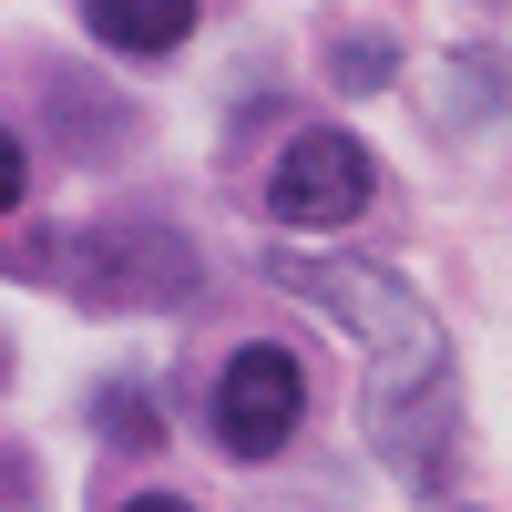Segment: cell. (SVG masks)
Segmentation results:
<instances>
[{"instance_id":"6da1fadb","label":"cell","mask_w":512,"mask_h":512,"mask_svg":"<svg viewBox=\"0 0 512 512\" xmlns=\"http://www.w3.org/2000/svg\"><path fill=\"white\" fill-rule=\"evenodd\" d=\"M267 277H277L287 297H308V308H328L338 328H359L369 349L390 359V390H379V400H400V369L420 379V390H441V328H431V308H420L410 287H390L379 267H359V256H308V246H277ZM379 400H369V410H379Z\"/></svg>"},{"instance_id":"7a4b0ae2","label":"cell","mask_w":512,"mask_h":512,"mask_svg":"<svg viewBox=\"0 0 512 512\" xmlns=\"http://www.w3.org/2000/svg\"><path fill=\"white\" fill-rule=\"evenodd\" d=\"M205 420H216V441H226L236 461H277V451L297 441V420H308V369H297L277 338H246V349L216 369Z\"/></svg>"},{"instance_id":"3957f363","label":"cell","mask_w":512,"mask_h":512,"mask_svg":"<svg viewBox=\"0 0 512 512\" xmlns=\"http://www.w3.org/2000/svg\"><path fill=\"white\" fill-rule=\"evenodd\" d=\"M369 154H359V134H338V123H308L287 154H277V175H267V205L287 226H349L359 205H369Z\"/></svg>"},{"instance_id":"277c9868","label":"cell","mask_w":512,"mask_h":512,"mask_svg":"<svg viewBox=\"0 0 512 512\" xmlns=\"http://www.w3.org/2000/svg\"><path fill=\"white\" fill-rule=\"evenodd\" d=\"M82 21H93V41H113V52H175V41L195 31V0H82Z\"/></svg>"},{"instance_id":"5b68a950","label":"cell","mask_w":512,"mask_h":512,"mask_svg":"<svg viewBox=\"0 0 512 512\" xmlns=\"http://www.w3.org/2000/svg\"><path fill=\"white\" fill-rule=\"evenodd\" d=\"M93 420H103V441H113V451H164V410L134 390V379H123V390H103Z\"/></svg>"},{"instance_id":"8992f818","label":"cell","mask_w":512,"mask_h":512,"mask_svg":"<svg viewBox=\"0 0 512 512\" xmlns=\"http://www.w3.org/2000/svg\"><path fill=\"white\" fill-rule=\"evenodd\" d=\"M123 512H195V502H175V492H144V502H123Z\"/></svg>"}]
</instances>
